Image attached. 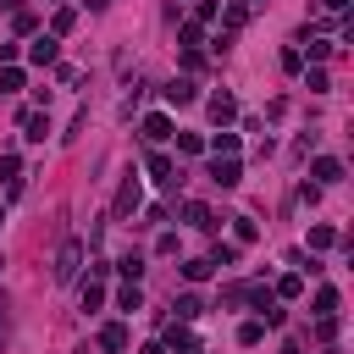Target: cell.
<instances>
[{
	"instance_id": "obj_12",
	"label": "cell",
	"mask_w": 354,
	"mask_h": 354,
	"mask_svg": "<svg viewBox=\"0 0 354 354\" xmlns=\"http://www.w3.org/2000/svg\"><path fill=\"white\" fill-rule=\"evenodd\" d=\"M44 133H50V116H44V111H28V116H22V138L44 144Z\"/></svg>"
},
{
	"instance_id": "obj_34",
	"label": "cell",
	"mask_w": 354,
	"mask_h": 354,
	"mask_svg": "<svg viewBox=\"0 0 354 354\" xmlns=\"http://www.w3.org/2000/svg\"><path fill=\"white\" fill-rule=\"evenodd\" d=\"M155 254H177V232H160L155 238Z\"/></svg>"
},
{
	"instance_id": "obj_28",
	"label": "cell",
	"mask_w": 354,
	"mask_h": 354,
	"mask_svg": "<svg viewBox=\"0 0 354 354\" xmlns=\"http://www.w3.org/2000/svg\"><path fill=\"white\" fill-rule=\"evenodd\" d=\"M210 271H216V266H210V260H188V266H183V277H188V282H205V277H210Z\"/></svg>"
},
{
	"instance_id": "obj_23",
	"label": "cell",
	"mask_w": 354,
	"mask_h": 354,
	"mask_svg": "<svg viewBox=\"0 0 354 354\" xmlns=\"http://www.w3.org/2000/svg\"><path fill=\"white\" fill-rule=\"evenodd\" d=\"M260 337H266V321H243V326H238V343H243V348H254Z\"/></svg>"
},
{
	"instance_id": "obj_13",
	"label": "cell",
	"mask_w": 354,
	"mask_h": 354,
	"mask_svg": "<svg viewBox=\"0 0 354 354\" xmlns=\"http://www.w3.org/2000/svg\"><path fill=\"white\" fill-rule=\"evenodd\" d=\"M183 221H188V227H205V232L216 227V216H210V205H199V199H188V205H183Z\"/></svg>"
},
{
	"instance_id": "obj_29",
	"label": "cell",
	"mask_w": 354,
	"mask_h": 354,
	"mask_svg": "<svg viewBox=\"0 0 354 354\" xmlns=\"http://www.w3.org/2000/svg\"><path fill=\"white\" fill-rule=\"evenodd\" d=\"M194 22H199V28L216 22V0H199V6H194Z\"/></svg>"
},
{
	"instance_id": "obj_19",
	"label": "cell",
	"mask_w": 354,
	"mask_h": 354,
	"mask_svg": "<svg viewBox=\"0 0 354 354\" xmlns=\"http://www.w3.org/2000/svg\"><path fill=\"white\" fill-rule=\"evenodd\" d=\"M299 293H304V277H299V271H288V277L277 282V299H299Z\"/></svg>"
},
{
	"instance_id": "obj_6",
	"label": "cell",
	"mask_w": 354,
	"mask_h": 354,
	"mask_svg": "<svg viewBox=\"0 0 354 354\" xmlns=\"http://www.w3.org/2000/svg\"><path fill=\"white\" fill-rule=\"evenodd\" d=\"M55 55H61V44H55V33H44V39H33V44H28V61H33V66H50Z\"/></svg>"
},
{
	"instance_id": "obj_37",
	"label": "cell",
	"mask_w": 354,
	"mask_h": 354,
	"mask_svg": "<svg viewBox=\"0 0 354 354\" xmlns=\"http://www.w3.org/2000/svg\"><path fill=\"white\" fill-rule=\"evenodd\" d=\"M0 337H6V299H0Z\"/></svg>"
},
{
	"instance_id": "obj_16",
	"label": "cell",
	"mask_w": 354,
	"mask_h": 354,
	"mask_svg": "<svg viewBox=\"0 0 354 354\" xmlns=\"http://www.w3.org/2000/svg\"><path fill=\"white\" fill-rule=\"evenodd\" d=\"M116 271H122L127 282H138V277H144V254H138V249H127V254L116 260Z\"/></svg>"
},
{
	"instance_id": "obj_14",
	"label": "cell",
	"mask_w": 354,
	"mask_h": 354,
	"mask_svg": "<svg viewBox=\"0 0 354 354\" xmlns=\"http://www.w3.org/2000/svg\"><path fill=\"white\" fill-rule=\"evenodd\" d=\"M116 310H122V315H138V310H144V293H138V282H127V288L116 293Z\"/></svg>"
},
{
	"instance_id": "obj_38",
	"label": "cell",
	"mask_w": 354,
	"mask_h": 354,
	"mask_svg": "<svg viewBox=\"0 0 354 354\" xmlns=\"http://www.w3.org/2000/svg\"><path fill=\"white\" fill-rule=\"evenodd\" d=\"M0 227H6V210H0Z\"/></svg>"
},
{
	"instance_id": "obj_8",
	"label": "cell",
	"mask_w": 354,
	"mask_h": 354,
	"mask_svg": "<svg viewBox=\"0 0 354 354\" xmlns=\"http://www.w3.org/2000/svg\"><path fill=\"white\" fill-rule=\"evenodd\" d=\"M144 138H149V144H166V138H171V116H166V111L144 116Z\"/></svg>"
},
{
	"instance_id": "obj_20",
	"label": "cell",
	"mask_w": 354,
	"mask_h": 354,
	"mask_svg": "<svg viewBox=\"0 0 354 354\" xmlns=\"http://www.w3.org/2000/svg\"><path fill=\"white\" fill-rule=\"evenodd\" d=\"M77 304H83V310H100V304H105V288H100V282H83Z\"/></svg>"
},
{
	"instance_id": "obj_35",
	"label": "cell",
	"mask_w": 354,
	"mask_h": 354,
	"mask_svg": "<svg viewBox=\"0 0 354 354\" xmlns=\"http://www.w3.org/2000/svg\"><path fill=\"white\" fill-rule=\"evenodd\" d=\"M321 6H326V11H348V0H321Z\"/></svg>"
},
{
	"instance_id": "obj_1",
	"label": "cell",
	"mask_w": 354,
	"mask_h": 354,
	"mask_svg": "<svg viewBox=\"0 0 354 354\" xmlns=\"http://www.w3.org/2000/svg\"><path fill=\"white\" fill-rule=\"evenodd\" d=\"M138 205H144V183H138V171H127V177H122V188H116V205H111V216H116V221H127Z\"/></svg>"
},
{
	"instance_id": "obj_22",
	"label": "cell",
	"mask_w": 354,
	"mask_h": 354,
	"mask_svg": "<svg viewBox=\"0 0 354 354\" xmlns=\"http://www.w3.org/2000/svg\"><path fill=\"white\" fill-rule=\"evenodd\" d=\"M310 310H315V315H337V288H321Z\"/></svg>"
},
{
	"instance_id": "obj_3",
	"label": "cell",
	"mask_w": 354,
	"mask_h": 354,
	"mask_svg": "<svg viewBox=\"0 0 354 354\" xmlns=\"http://www.w3.org/2000/svg\"><path fill=\"white\" fill-rule=\"evenodd\" d=\"M144 166H149V177H155L160 188H177V183H183V177H177V166H171V155H160V149H155Z\"/></svg>"
},
{
	"instance_id": "obj_5",
	"label": "cell",
	"mask_w": 354,
	"mask_h": 354,
	"mask_svg": "<svg viewBox=\"0 0 354 354\" xmlns=\"http://www.w3.org/2000/svg\"><path fill=\"white\" fill-rule=\"evenodd\" d=\"M205 111H210V122H216V127H232L238 100H232V94H210V105H205Z\"/></svg>"
},
{
	"instance_id": "obj_32",
	"label": "cell",
	"mask_w": 354,
	"mask_h": 354,
	"mask_svg": "<svg viewBox=\"0 0 354 354\" xmlns=\"http://www.w3.org/2000/svg\"><path fill=\"white\" fill-rule=\"evenodd\" d=\"M0 88H6V94H17V88H22V72H17V66H6V72H0Z\"/></svg>"
},
{
	"instance_id": "obj_24",
	"label": "cell",
	"mask_w": 354,
	"mask_h": 354,
	"mask_svg": "<svg viewBox=\"0 0 354 354\" xmlns=\"http://www.w3.org/2000/svg\"><path fill=\"white\" fill-rule=\"evenodd\" d=\"M0 183H6V188L22 183V160H17V155H0Z\"/></svg>"
},
{
	"instance_id": "obj_30",
	"label": "cell",
	"mask_w": 354,
	"mask_h": 354,
	"mask_svg": "<svg viewBox=\"0 0 354 354\" xmlns=\"http://www.w3.org/2000/svg\"><path fill=\"white\" fill-rule=\"evenodd\" d=\"M221 17H227V28H243V22H249V6H227Z\"/></svg>"
},
{
	"instance_id": "obj_9",
	"label": "cell",
	"mask_w": 354,
	"mask_h": 354,
	"mask_svg": "<svg viewBox=\"0 0 354 354\" xmlns=\"http://www.w3.org/2000/svg\"><path fill=\"white\" fill-rule=\"evenodd\" d=\"M205 149H216V155H227V160H232V155H238V133H232V127H216V133L205 138Z\"/></svg>"
},
{
	"instance_id": "obj_11",
	"label": "cell",
	"mask_w": 354,
	"mask_h": 354,
	"mask_svg": "<svg viewBox=\"0 0 354 354\" xmlns=\"http://www.w3.org/2000/svg\"><path fill=\"white\" fill-rule=\"evenodd\" d=\"M100 348L122 354V348H127V326H122V321H105V326H100Z\"/></svg>"
},
{
	"instance_id": "obj_25",
	"label": "cell",
	"mask_w": 354,
	"mask_h": 354,
	"mask_svg": "<svg viewBox=\"0 0 354 354\" xmlns=\"http://www.w3.org/2000/svg\"><path fill=\"white\" fill-rule=\"evenodd\" d=\"M337 337V315H315V343H332Z\"/></svg>"
},
{
	"instance_id": "obj_10",
	"label": "cell",
	"mask_w": 354,
	"mask_h": 354,
	"mask_svg": "<svg viewBox=\"0 0 354 354\" xmlns=\"http://www.w3.org/2000/svg\"><path fill=\"white\" fill-rule=\"evenodd\" d=\"M310 177H315V188H321V183H343V160H332V155H321V160L310 166Z\"/></svg>"
},
{
	"instance_id": "obj_2",
	"label": "cell",
	"mask_w": 354,
	"mask_h": 354,
	"mask_svg": "<svg viewBox=\"0 0 354 354\" xmlns=\"http://www.w3.org/2000/svg\"><path fill=\"white\" fill-rule=\"evenodd\" d=\"M77 266H83V243H77V238H66V243H61V254H55V282H72V277H77Z\"/></svg>"
},
{
	"instance_id": "obj_27",
	"label": "cell",
	"mask_w": 354,
	"mask_h": 354,
	"mask_svg": "<svg viewBox=\"0 0 354 354\" xmlns=\"http://www.w3.org/2000/svg\"><path fill=\"white\" fill-rule=\"evenodd\" d=\"M177 149H183V155H205V138H199V133H177Z\"/></svg>"
},
{
	"instance_id": "obj_7",
	"label": "cell",
	"mask_w": 354,
	"mask_h": 354,
	"mask_svg": "<svg viewBox=\"0 0 354 354\" xmlns=\"http://www.w3.org/2000/svg\"><path fill=\"white\" fill-rule=\"evenodd\" d=\"M160 94H166V105H194V94H199V88H194V77H171Z\"/></svg>"
},
{
	"instance_id": "obj_31",
	"label": "cell",
	"mask_w": 354,
	"mask_h": 354,
	"mask_svg": "<svg viewBox=\"0 0 354 354\" xmlns=\"http://www.w3.org/2000/svg\"><path fill=\"white\" fill-rule=\"evenodd\" d=\"M72 22H77V17H72V6H61V11H55V22H50V28H55V39H61Z\"/></svg>"
},
{
	"instance_id": "obj_18",
	"label": "cell",
	"mask_w": 354,
	"mask_h": 354,
	"mask_svg": "<svg viewBox=\"0 0 354 354\" xmlns=\"http://www.w3.org/2000/svg\"><path fill=\"white\" fill-rule=\"evenodd\" d=\"M210 266H221V271L238 266V243H216V249H210Z\"/></svg>"
},
{
	"instance_id": "obj_17",
	"label": "cell",
	"mask_w": 354,
	"mask_h": 354,
	"mask_svg": "<svg viewBox=\"0 0 354 354\" xmlns=\"http://www.w3.org/2000/svg\"><path fill=\"white\" fill-rule=\"evenodd\" d=\"M254 238H260V227H254L249 216H238V221H232V243H254Z\"/></svg>"
},
{
	"instance_id": "obj_33",
	"label": "cell",
	"mask_w": 354,
	"mask_h": 354,
	"mask_svg": "<svg viewBox=\"0 0 354 354\" xmlns=\"http://www.w3.org/2000/svg\"><path fill=\"white\" fill-rule=\"evenodd\" d=\"M304 88H310V94H326V88H332V83H326V72H321V66H315V72H310V77H304Z\"/></svg>"
},
{
	"instance_id": "obj_15",
	"label": "cell",
	"mask_w": 354,
	"mask_h": 354,
	"mask_svg": "<svg viewBox=\"0 0 354 354\" xmlns=\"http://www.w3.org/2000/svg\"><path fill=\"white\" fill-rule=\"evenodd\" d=\"M304 243H310V249H315V254H321V249H332V243H337V232H332V227H326V221H315V227H310V238H304Z\"/></svg>"
},
{
	"instance_id": "obj_36",
	"label": "cell",
	"mask_w": 354,
	"mask_h": 354,
	"mask_svg": "<svg viewBox=\"0 0 354 354\" xmlns=\"http://www.w3.org/2000/svg\"><path fill=\"white\" fill-rule=\"evenodd\" d=\"M138 354H166V343H144V348H138Z\"/></svg>"
},
{
	"instance_id": "obj_4",
	"label": "cell",
	"mask_w": 354,
	"mask_h": 354,
	"mask_svg": "<svg viewBox=\"0 0 354 354\" xmlns=\"http://www.w3.org/2000/svg\"><path fill=\"white\" fill-rule=\"evenodd\" d=\"M210 183H216V188H238V183H243V166L216 155V160H210Z\"/></svg>"
},
{
	"instance_id": "obj_26",
	"label": "cell",
	"mask_w": 354,
	"mask_h": 354,
	"mask_svg": "<svg viewBox=\"0 0 354 354\" xmlns=\"http://www.w3.org/2000/svg\"><path fill=\"white\" fill-rule=\"evenodd\" d=\"M299 55H310V61H326V55H332V39H310Z\"/></svg>"
},
{
	"instance_id": "obj_21",
	"label": "cell",
	"mask_w": 354,
	"mask_h": 354,
	"mask_svg": "<svg viewBox=\"0 0 354 354\" xmlns=\"http://www.w3.org/2000/svg\"><path fill=\"white\" fill-rule=\"evenodd\" d=\"M171 310H177V321H194V315H199L205 304H199L194 293H183V299H171Z\"/></svg>"
}]
</instances>
